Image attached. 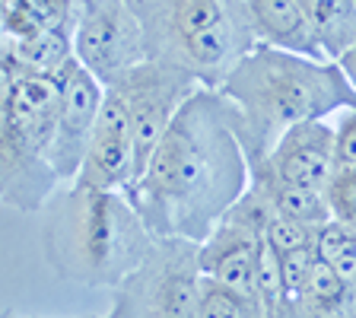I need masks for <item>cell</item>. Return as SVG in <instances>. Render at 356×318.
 <instances>
[{"mask_svg": "<svg viewBox=\"0 0 356 318\" xmlns=\"http://www.w3.org/2000/svg\"><path fill=\"white\" fill-rule=\"evenodd\" d=\"M248 185L252 163L232 102L220 89L197 86L124 194L153 236L204 242Z\"/></svg>", "mask_w": 356, "mask_h": 318, "instance_id": "obj_1", "label": "cell"}, {"mask_svg": "<svg viewBox=\"0 0 356 318\" xmlns=\"http://www.w3.org/2000/svg\"><path fill=\"white\" fill-rule=\"evenodd\" d=\"M248 163H261L280 134L299 121L334 118L356 105V86L341 61H321L277 45L254 42L222 80Z\"/></svg>", "mask_w": 356, "mask_h": 318, "instance_id": "obj_2", "label": "cell"}, {"mask_svg": "<svg viewBox=\"0 0 356 318\" xmlns=\"http://www.w3.org/2000/svg\"><path fill=\"white\" fill-rule=\"evenodd\" d=\"M42 214L48 264L58 277L89 289H115L147 258L156 239L124 191L70 182L58 188Z\"/></svg>", "mask_w": 356, "mask_h": 318, "instance_id": "obj_3", "label": "cell"}, {"mask_svg": "<svg viewBox=\"0 0 356 318\" xmlns=\"http://www.w3.org/2000/svg\"><path fill=\"white\" fill-rule=\"evenodd\" d=\"M60 115L58 74L26 70L3 51V121H0V194L19 214H42L64 185L51 166Z\"/></svg>", "mask_w": 356, "mask_h": 318, "instance_id": "obj_4", "label": "cell"}, {"mask_svg": "<svg viewBox=\"0 0 356 318\" xmlns=\"http://www.w3.org/2000/svg\"><path fill=\"white\" fill-rule=\"evenodd\" d=\"M147 38V58H159L220 89L254 35L245 0H134Z\"/></svg>", "mask_w": 356, "mask_h": 318, "instance_id": "obj_5", "label": "cell"}, {"mask_svg": "<svg viewBox=\"0 0 356 318\" xmlns=\"http://www.w3.org/2000/svg\"><path fill=\"white\" fill-rule=\"evenodd\" d=\"M200 242L156 236L147 258L111 289V318H197Z\"/></svg>", "mask_w": 356, "mask_h": 318, "instance_id": "obj_6", "label": "cell"}, {"mask_svg": "<svg viewBox=\"0 0 356 318\" xmlns=\"http://www.w3.org/2000/svg\"><path fill=\"white\" fill-rule=\"evenodd\" d=\"M74 54L105 89L147 61V38L134 0H76Z\"/></svg>", "mask_w": 356, "mask_h": 318, "instance_id": "obj_7", "label": "cell"}, {"mask_svg": "<svg viewBox=\"0 0 356 318\" xmlns=\"http://www.w3.org/2000/svg\"><path fill=\"white\" fill-rule=\"evenodd\" d=\"M197 86L204 83L197 77H191L188 70L175 64H165L159 58H147L137 67H131L124 77L111 89H118L131 111V134H134V163H137V175L147 169L153 150L159 147L163 134L169 131L175 111L185 105V99L191 96Z\"/></svg>", "mask_w": 356, "mask_h": 318, "instance_id": "obj_8", "label": "cell"}, {"mask_svg": "<svg viewBox=\"0 0 356 318\" xmlns=\"http://www.w3.org/2000/svg\"><path fill=\"white\" fill-rule=\"evenodd\" d=\"M58 80H60V115H58V134H54L51 143V166L60 182L70 185L80 175V166L86 159L99 109H102L105 99V86L76 54L58 70Z\"/></svg>", "mask_w": 356, "mask_h": 318, "instance_id": "obj_9", "label": "cell"}, {"mask_svg": "<svg viewBox=\"0 0 356 318\" xmlns=\"http://www.w3.org/2000/svg\"><path fill=\"white\" fill-rule=\"evenodd\" d=\"M337 131L334 118H312L286 127L274 150L252 166V172L270 175L305 188H325L337 172Z\"/></svg>", "mask_w": 356, "mask_h": 318, "instance_id": "obj_10", "label": "cell"}, {"mask_svg": "<svg viewBox=\"0 0 356 318\" xmlns=\"http://www.w3.org/2000/svg\"><path fill=\"white\" fill-rule=\"evenodd\" d=\"M137 175L134 163V134H131V111L118 89H105L102 109L96 118V131L89 141L86 159L80 166L76 185L86 188H108V191H124Z\"/></svg>", "mask_w": 356, "mask_h": 318, "instance_id": "obj_11", "label": "cell"}, {"mask_svg": "<svg viewBox=\"0 0 356 318\" xmlns=\"http://www.w3.org/2000/svg\"><path fill=\"white\" fill-rule=\"evenodd\" d=\"M261 239L264 236L222 216L210 230V236L200 242V271L245 293H254V261H258Z\"/></svg>", "mask_w": 356, "mask_h": 318, "instance_id": "obj_12", "label": "cell"}, {"mask_svg": "<svg viewBox=\"0 0 356 318\" xmlns=\"http://www.w3.org/2000/svg\"><path fill=\"white\" fill-rule=\"evenodd\" d=\"M245 3H248V16H252L258 42L309 54V58L331 61L321 51L318 38H315L309 10H305L302 0H245Z\"/></svg>", "mask_w": 356, "mask_h": 318, "instance_id": "obj_13", "label": "cell"}, {"mask_svg": "<svg viewBox=\"0 0 356 318\" xmlns=\"http://www.w3.org/2000/svg\"><path fill=\"white\" fill-rule=\"evenodd\" d=\"M76 0H3V38H29L35 32L74 35Z\"/></svg>", "mask_w": 356, "mask_h": 318, "instance_id": "obj_14", "label": "cell"}, {"mask_svg": "<svg viewBox=\"0 0 356 318\" xmlns=\"http://www.w3.org/2000/svg\"><path fill=\"white\" fill-rule=\"evenodd\" d=\"M252 182L258 188H264V194L270 198L277 214L293 216V220L305 223V226H315L318 230L321 223L331 220V204L325 198V188H305V185H293V182H283V178L270 175V172H252Z\"/></svg>", "mask_w": 356, "mask_h": 318, "instance_id": "obj_15", "label": "cell"}, {"mask_svg": "<svg viewBox=\"0 0 356 318\" xmlns=\"http://www.w3.org/2000/svg\"><path fill=\"white\" fill-rule=\"evenodd\" d=\"M321 51L341 61L356 45V0H302Z\"/></svg>", "mask_w": 356, "mask_h": 318, "instance_id": "obj_16", "label": "cell"}, {"mask_svg": "<svg viewBox=\"0 0 356 318\" xmlns=\"http://www.w3.org/2000/svg\"><path fill=\"white\" fill-rule=\"evenodd\" d=\"M3 51L13 54L26 70L35 74H58L74 58V35L67 32H35L29 38H3Z\"/></svg>", "mask_w": 356, "mask_h": 318, "instance_id": "obj_17", "label": "cell"}, {"mask_svg": "<svg viewBox=\"0 0 356 318\" xmlns=\"http://www.w3.org/2000/svg\"><path fill=\"white\" fill-rule=\"evenodd\" d=\"M302 315H350V283L321 258H315V267H312L309 287L302 296Z\"/></svg>", "mask_w": 356, "mask_h": 318, "instance_id": "obj_18", "label": "cell"}, {"mask_svg": "<svg viewBox=\"0 0 356 318\" xmlns=\"http://www.w3.org/2000/svg\"><path fill=\"white\" fill-rule=\"evenodd\" d=\"M261 315H264V305L258 303L254 293H245V289L232 287V283L204 274L197 318H261Z\"/></svg>", "mask_w": 356, "mask_h": 318, "instance_id": "obj_19", "label": "cell"}, {"mask_svg": "<svg viewBox=\"0 0 356 318\" xmlns=\"http://www.w3.org/2000/svg\"><path fill=\"white\" fill-rule=\"evenodd\" d=\"M315 255L337 271L350 287H356V230L341 220H327L315 230Z\"/></svg>", "mask_w": 356, "mask_h": 318, "instance_id": "obj_20", "label": "cell"}, {"mask_svg": "<svg viewBox=\"0 0 356 318\" xmlns=\"http://www.w3.org/2000/svg\"><path fill=\"white\" fill-rule=\"evenodd\" d=\"M254 296L264 305L267 318L283 315V264H280V252L267 239H261L258 261H254Z\"/></svg>", "mask_w": 356, "mask_h": 318, "instance_id": "obj_21", "label": "cell"}, {"mask_svg": "<svg viewBox=\"0 0 356 318\" xmlns=\"http://www.w3.org/2000/svg\"><path fill=\"white\" fill-rule=\"evenodd\" d=\"M315 245H305L296 252L280 255L283 264V315H302V296L309 287L312 267H315Z\"/></svg>", "mask_w": 356, "mask_h": 318, "instance_id": "obj_22", "label": "cell"}, {"mask_svg": "<svg viewBox=\"0 0 356 318\" xmlns=\"http://www.w3.org/2000/svg\"><path fill=\"white\" fill-rule=\"evenodd\" d=\"M325 198L331 204L334 220L356 230V166H337L331 182L325 185Z\"/></svg>", "mask_w": 356, "mask_h": 318, "instance_id": "obj_23", "label": "cell"}, {"mask_svg": "<svg viewBox=\"0 0 356 318\" xmlns=\"http://www.w3.org/2000/svg\"><path fill=\"white\" fill-rule=\"evenodd\" d=\"M264 239L280 255H286V252H296V248H305V245H315V226H305V223L293 220V216L274 214L264 230Z\"/></svg>", "mask_w": 356, "mask_h": 318, "instance_id": "obj_24", "label": "cell"}, {"mask_svg": "<svg viewBox=\"0 0 356 318\" xmlns=\"http://www.w3.org/2000/svg\"><path fill=\"white\" fill-rule=\"evenodd\" d=\"M334 131H337V163L356 166V105L334 115Z\"/></svg>", "mask_w": 356, "mask_h": 318, "instance_id": "obj_25", "label": "cell"}, {"mask_svg": "<svg viewBox=\"0 0 356 318\" xmlns=\"http://www.w3.org/2000/svg\"><path fill=\"white\" fill-rule=\"evenodd\" d=\"M341 67H343V70H347L350 83H353V86H356V45H353V48H350V51L341 58Z\"/></svg>", "mask_w": 356, "mask_h": 318, "instance_id": "obj_26", "label": "cell"}]
</instances>
